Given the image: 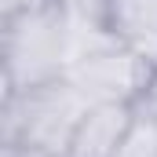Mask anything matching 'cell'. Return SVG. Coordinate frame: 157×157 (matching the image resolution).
Masks as SVG:
<instances>
[{
    "mask_svg": "<svg viewBox=\"0 0 157 157\" xmlns=\"http://www.w3.org/2000/svg\"><path fill=\"white\" fill-rule=\"evenodd\" d=\"M66 80L88 102H139L157 80V70L121 40H110L66 66Z\"/></svg>",
    "mask_w": 157,
    "mask_h": 157,
    "instance_id": "3",
    "label": "cell"
},
{
    "mask_svg": "<svg viewBox=\"0 0 157 157\" xmlns=\"http://www.w3.org/2000/svg\"><path fill=\"white\" fill-rule=\"evenodd\" d=\"M88 106L91 102L66 77L11 91L0 102V146H15L33 157H66Z\"/></svg>",
    "mask_w": 157,
    "mask_h": 157,
    "instance_id": "1",
    "label": "cell"
},
{
    "mask_svg": "<svg viewBox=\"0 0 157 157\" xmlns=\"http://www.w3.org/2000/svg\"><path fill=\"white\" fill-rule=\"evenodd\" d=\"M135 121V102H91L66 157H117Z\"/></svg>",
    "mask_w": 157,
    "mask_h": 157,
    "instance_id": "4",
    "label": "cell"
},
{
    "mask_svg": "<svg viewBox=\"0 0 157 157\" xmlns=\"http://www.w3.org/2000/svg\"><path fill=\"white\" fill-rule=\"evenodd\" d=\"M4 95L66 77V15L59 0L4 15Z\"/></svg>",
    "mask_w": 157,
    "mask_h": 157,
    "instance_id": "2",
    "label": "cell"
},
{
    "mask_svg": "<svg viewBox=\"0 0 157 157\" xmlns=\"http://www.w3.org/2000/svg\"><path fill=\"white\" fill-rule=\"evenodd\" d=\"M37 4H48V0H0V15H18V11L37 7Z\"/></svg>",
    "mask_w": 157,
    "mask_h": 157,
    "instance_id": "8",
    "label": "cell"
},
{
    "mask_svg": "<svg viewBox=\"0 0 157 157\" xmlns=\"http://www.w3.org/2000/svg\"><path fill=\"white\" fill-rule=\"evenodd\" d=\"M117 157H157V113L135 106V121L121 143Z\"/></svg>",
    "mask_w": 157,
    "mask_h": 157,
    "instance_id": "6",
    "label": "cell"
},
{
    "mask_svg": "<svg viewBox=\"0 0 157 157\" xmlns=\"http://www.w3.org/2000/svg\"><path fill=\"white\" fill-rule=\"evenodd\" d=\"M110 29L157 70V0H110Z\"/></svg>",
    "mask_w": 157,
    "mask_h": 157,
    "instance_id": "5",
    "label": "cell"
},
{
    "mask_svg": "<svg viewBox=\"0 0 157 157\" xmlns=\"http://www.w3.org/2000/svg\"><path fill=\"white\" fill-rule=\"evenodd\" d=\"M66 22L77 26H110V0H59Z\"/></svg>",
    "mask_w": 157,
    "mask_h": 157,
    "instance_id": "7",
    "label": "cell"
}]
</instances>
